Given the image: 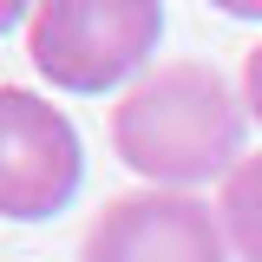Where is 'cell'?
<instances>
[{"label": "cell", "mask_w": 262, "mask_h": 262, "mask_svg": "<svg viewBox=\"0 0 262 262\" xmlns=\"http://www.w3.org/2000/svg\"><path fill=\"white\" fill-rule=\"evenodd\" d=\"M112 151L151 190H190L243 164V105L203 59L158 66L112 105Z\"/></svg>", "instance_id": "cell-1"}, {"label": "cell", "mask_w": 262, "mask_h": 262, "mask_svg": "<svg viewBox=\"0 0 262 262\" xmlns=\"http://www.w3.org/2000/svg\"><path fill=\"white\" fill-rule=\"evenodd\" d=\"M164 39L158 0H46L27 20V53L59 92H105L131 79Z\"/></svg>", "instance_id": "cell-2"}, {"label": "cell", "mask_w": 262, "mask_h": 262, "mask_svg": "<svg viewBox=\"0 0 262 262\" xmlns=\"http://www.w3.org/2000/svg\"><path fill=\"white\" fill-rule=\"evenodd\" d=\"M79 262H229V236L223 216L184 190H131L92 216Z\"/></svg>", "instance_id": "cell-4"}, {"label": "cell", "mask_w": 262, "mask_h": 262, "mask_svg": "<svg viewBox=\"0 0 262 262\" xmlns=\"http://www.w3.org/2000/svg\"><path fill=\"white\" fill-rule=\"evenodd\" d=\"M243 105H249V112L262 118V46L249 53V59H243Z\"/></svg>", "instance_id": "cell-6"}, {"label": "cell", "mask_w": 262, "mask_h": 262, "mask_svg": "<svg viewBox=\"0 0 262 262\" xmlns=\"http://www.w3.org/2000/svg\"><path fill=\"white\" fill-rule=\"evenodd\" d=\"M216 216H223V236L236 249V262H262V158H243L223 177Z\"/></svg>", "instance_id": "cell-5"}, {"label": "cell", "mask_w": 262, "mask_h": 262, "mask_svg": "<svg viewBox=\"0 0 262 262\" xmlns=\"http://www.w3.org/2000/svg\"><path fill=\"white\" fill-rule=\"evenodd\" d=\"M85 151L59 105L27 85H0V216L7 223H46L79 196Z\"/></svg>", "instance_id": "cell-3"}, {"label": "cell", "mask_w": 262, "mask_h": 262, "mask_svg": "<svg viewBox=\"0 0 262 262\" xmlns=\"http://www.w3.org/2000/svg\"><path fill=\"white\" fill-rule=\"evenodd\" d=\"M20 20H33V13L20 7V0H0V33H7V27H20Z\"/></svg>", "instance_id": "cell-7"}]
</instances>
